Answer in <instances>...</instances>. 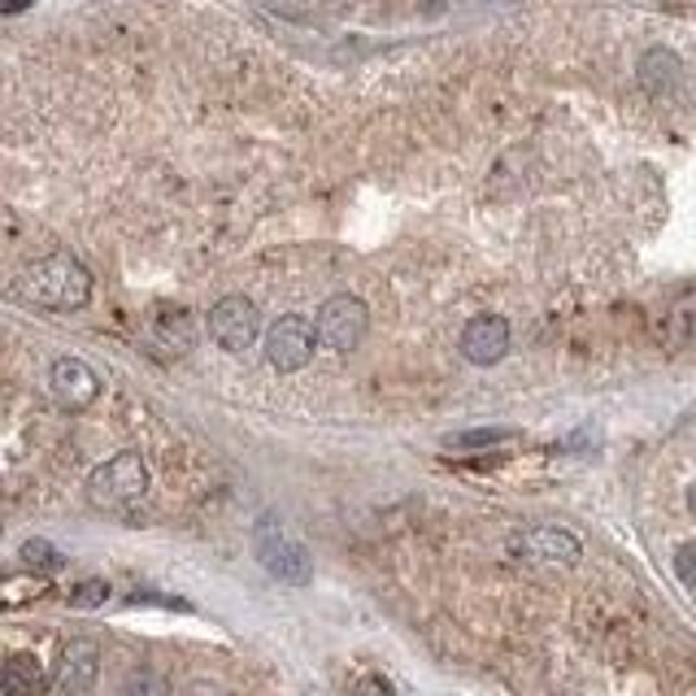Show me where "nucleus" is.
<instances>
[{"label":"nucleus","instance_id":"nucleus-1","mask_svg":"<svg viewBox=\"0 0 696 696\" xmlns=\"http://www.w3.org/2000/svg\"><path fill=\"white\" fill-rule=\"evenodd\" d=\"M13 291H18V300H27L35 309H79L92 300V275L79 257L53 253L44 262H31L18 275Z\"/></svg>","mask_w":696,"mask_h":696},{"label":"nucleus","instance_id":"nucleus-2","mask_svg":"<svg viewBox=\"0 0 696 696\" xmlns=\"http://www.w3.org/2000/svg\"><path fill=\"white\" fill-rule=\"evenodd\" d=\"M253 553H257V562L266 566V575L279 583H291V587H305V583L314 580V557H309V549L291 535L284 522L275 519H262L253 526Z\"/></svg>","mask_w":696,"mask_h":696},{"label":"nucleus","instance_id":"nucleus-3","mask_svg":"<svg viewBox=\"0 0 696 696\" xmlns=\"http://www.w3.org/2000/svg\"><path fill=\"white\" fill-rule=\"evenodd\" d=\"M149 492V465L140 453H114L88 474V501L96 510H126Z\"/></svg>","mask_w":696,"mask_h":696},{"label":"nucleus","instance_id":"nucleus-4","mask_svg":"<svg viewBox=\"0 0 696 696\" xmlns=\"http://www.w3.org/2000/svg\"><path fill=\"white\" fill-rule=\"evenodd\" d=\"M314 327H318V340L327 348H336V352H352V348L366 340V327H370V309H366V300L361 296H331L323 309H318V318H314Z\"/></svg>","mask_w":696,"mask_h":696},{"label":"nucleus","instance_id":"nucleus-5","mask_svg":"<svg viewBox=\"0 0 696 696\" xmlns=\"http://www.w3.org/2000/svg\"><path fill=\"white\" fill-rule=\"evenodd\" d=\"M510 553L531 566H575L583 557L580 540L562 526H522L510 535Z\"/></svg>","mask_w":696,"mask_h":696},{"label":"nucleus","instance_id":"nucleus-6","mask_svg":"<svg viewBox=\"0 0 696 696\" xmlns=\"http://www.w3.org/2000/svg\"><path fill=\"white\" fill-rule=\"evenodd\" d=\"M314 340H318V327L309 323V318H300V314H284V318H275L270 323V331H266V361L275 366V370H300V366H309V357H314Z\"/></svg>","mask_w":696,"mask_h":696},{"label":"nucleus","instance_id":"nucleus-7","mask_svg":"<svg viewBox=\"0 0 696 696\" xmlns=\"http://www.w3.org/2000/svg\"><path fill=\"white\" fill-rule=\"evenodd\" d=\"M262 336V314L248 296H223L214 309H209V340L227 352H244Z\"/></svg>","mask_w":696,"mask_h":696},{"label":"nucleus","instance_id":"nucleus-8","mask_svg":"<svg viewBox=\"0 0 696 696\" xmlns=\"http://www.w3.org/2000/svg\"><path fill=\"white\" fill-rule=\"evenodd\" d=\"M144 336H149L153 352H162V357H187L196 348V323H192V314L183 305L162 300V305L149 309Z\"/></svg>","mask_w":696,"mask_h":696},{"label":"nucleus","instance_id":"nucleus-9","mask_svg":"<svg viewBox=\"0 0 696 696\" xmlns=\"http://www.w3.org/2000/svg\"><path fill=\"white\" fill-rule=\"evenodd\" d=\"M101 679V644L96 639H70L61 648L58 671H53V688L61 696H88Z\"/></svg>","mask_w":696,"mask_h":696},{"label":"nucleus","instance_id":"nucleus-10","mask_svg":"<svg viewBox=\"0 0 696 696\" xmlns=\"http://www.w3.org/2000/svg\"><path fill=\"white\" fill-rule=\"evenodd\" d=\"M49 392L61 409L74 413V409H88L101 397V379L83 357H58L49 370Z\"/></svg>","mask_w":696,"mask_h":696},{"label":"nucleus","instance_id":"nucleus-11","mask_svg":"<svg viewBox=\"0 0 696 696\" xmlns=\"http://www.w3.org/2000/svg\"><path fill=\"white\" fill-rule=\"evenodd\" d=\"M510 352V323L497 314L470 318L462 331V357L470 366H497Z\"/></svg>","mask_w":696,"mask_h":696},{"label":"nucleus","instance_id":"nucleus-12","mask_svg":"<svg viewBox=\"0 0 696 696\" xmlns=\"http://www.w3.org/2000/svg\"><path fill=\"white\" fill-rule=\"evenodd\" d=\"M657 345L666 352L696 348V291H684L662 318H657Z\"/></svg>","mask_w":696,"mask_h":696},{"label":"nucleus","instance_id":"nucleus-13","mask_svg":"<svg viewBox=\"0 0 696 696\" xmlns=\"http://www.w3.org/2000/svg\"><path fill=\"white\" fill-rule=\"evenodd\" d=\"M4 696H40L44 693V666L35 653H13L4 662Z\"/></svg>","mask_w":696,"mask_h":696},{"label":"nucleus","instance_id":"nucleus-14","mask_svg":"<svg viewBox=\"0 0 696 696\" xmlns=\"http://www.w3.org/2000/svg\"><path fill=\"white\" fill-rule=\"evenodd\" d=\"M679 58L671 53V49H653V53H644L639 58V83L648 88V92H671L675 83H679Z\"/></svg>","mask_w":696,"mask_h":696},{"label":"nucleus","instance_id":"nucleus-15","mask_svg":"<svg viewBox=\"0 0 696 696\" xmlns=\"http://www.w3.org/2000/svg\"><path fill=\"white\" fill-rule=\"evenodd\" d=\"M117 696H174V693H171V679H166V675H157V671H135V675L122 684V693Z\"/></svg>","mask_w":696,"mask_h":696},{"label":"nucleus","instance_id":"nucleus-16","mask_svg":"<svg viewBox=\"0 0 696 696\" xmlns=\"http://www.w3.org/2000/svg\"><path fill=\"white\" fill-rule=\"evenodd\" d=\"M22 562L35 566V571H61V566H65V557H61L49 540H27V544H22Z\"/></svg>","mask_w":696,"mask_h":696},{"label":"nucleus","instance_id":"nucleus-17","mask_svg":"<svg viewBox=\"0 0 696 696\" xmlns=\"http://www.w3.org/2000/svg\"><path fill=\"white\" fill-rule=\"evenodd\" d=\"M514 431L505 427H483V431H462V436H449V449H488V444H505Z\"/></svg>","mask_w":696,"mask_h":696},{"label":"nucleus","instance_id":"nucleus-18","mask_svg":"<svg viewBox=\"0 0 696 696\" xmlns=\"http://www.w3.org/2000/svg\"><path fill=\"white\" fill-rule=\"evenodd\" d=\"M110 601V583L105 580H83L70 587V605L74 610H96V605H105Z\"/></svg>","mask_w":696,"mask_h":696},{"label":"nucleus","instance_id":"nucleus-19","mask_svg":"<svg viewBox=\"0 0 696 696\" xmlns=\"http://www.w3.org/2000/svg\"><path fill=\"white\" fill-rule=\"evenodd\" d=\"M675 575L688 583V587H696V540L679 544V553H675Z\"/></svg>","mask_w":696,"mask_h":696},{"label":"nucleus","instance_id":"nucleus-20","mask_svg":"<svg viewBox=\"0 0 696 696\" xmlns=\"http://www.w3.org/2000/svg\"><path fill=\"white\" fill-rule=\"evenodd\" d=\"M688 510H693V519H696V483L688 488Z\"/></svg>","mask_w":696,"mask_h":696}]
</instances>
